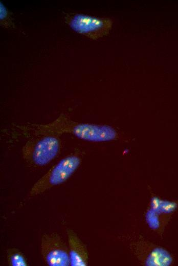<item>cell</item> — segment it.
<instances>
[{
  "mask_svg": "<svg viewBox=\"0 0 178 266\" xmlns=\"http://www.w3.org/2000/svg\"><path fill=\"white\" fill-rule=\"evenodd\" d=\"M37 136H57L69 134L86 141L96 142L100 136L98 125L77 123L61 114L52 122L46 124H31L21 128Z\"/></svg>",
  "mask_w": 178,
  "mask_h": 266,
  "instance_id": "1",
  "label": "cell"
},
{
  "mask_svg": "<svg viewBox=\"0 0 178 266\" xmlns=\"http://www.w3.org/2000/svg\"><path fill=\"white\" fill-rule=\"evenodd\" d=\"M80 163L81 159L77 155L70 154L64 157L34 184L27 197L30 198L40 194L63 183L76 171Z\"/></svg>",
  "mask_w": 178,
  "mask_h": 266,
  "instance_id": "2",
  "label": "cell"
},
{
  "mask_svg": "<svg viewBox=\"0 0 178 266\" xmlns=\"http://www.w3.org/2000/svg\"><path fill=\"white\" fill-rule=\"evenodd\" d=\"M28 140L22 149L24 160L34 167L48 164L58 154L61 143L55 136H40Z\"/></svg>",
  "mask_w": 178,
  "mask_h": 266,
  "instance_id": "3",
  "label": "cell"
},
{
  "mask_svg": "<svg viewBox=\"0 0 178 266\" xmlns=\"http://www.w3.org/2000/svg\"><path fill=\"white\" fill-rule=\"evenodd\" d=\"M65 23L75 32L96 40L107 35L112 28L113 20L82 13H64Z\"/></svg>",
  "mask_w": 178,
  "mask_h": 266,
  "instance_id": "4",
  "label": "cell"
},
{
  "mask_svg": "<svg viewBox=\"0 0 178 266\" xmlns=\"http://www.w3.org/2000/svg\"><path fill=\"white\" fill-rule=\"evenodd\" d=\"M42 257L50 266H69V247L57 233H45L41 237Z\"/></svg>",
  "mask_w": 178,
  "mask_h": 266,
  "instance_id": "5",
  "label": "cell"
},
{
  "mask_svg": "<svg viewBox=\"0 0 178 266\" xmlns=\"http://www.w3.org/2000/svg\"><path fill=\"white\" fill-rule=\"evenodd\" d=\"M71 266H84L87 264V254L83 245L71 229H66Z\"/></svg>",
  "mask_w": 178,
  "mask_h": 266,
  "instance_id": "6",
  "label": "cell"
},
{
  "mask_svg": "<svg viewBox=\"0 0 178 266\" xmlns=\"http://www.w3.org/2000/svg\"><path fill=\"white\" fill-rule=\"evenodd\" d=\"M172 257L164 249L157 248L154 249L148 256L146 264L153 266H168L172 262Z\"/></svg>",
  "mask_w": 178,
  "mask_h": 266,
  "instance_id": "7",
  "label": "cell"
},
{
  "mask_svg": "<svg viewBox=\"0 0 178 266\" xmlns=\"http://www.w3.org/2000/svg\"><path fill=\"white\" fill-rule=\"evenodd\" d=\"M7 259L10 266H27V259L19 249L16 248L8 249L6 252Z\"/></svg>",
  "mask_w": 178,
  "mask_h": 266,
  "instance_id": "8",
  "label": "cell"
},
{
  "mask_svg": "<svg viewBox=\"0 0 178 266\" xmlns=\"http://www.w3.org/2000/svg\"><path fill=\"white\" fill-rule=\"evenodd\" d=\"M0 24L1 26L5 28L15 27L11 12L2 2L0 3Z\"/></svg>",
  "mask_w": 178,
  "mask_h": 266,
  "instance_id": "9",
  "label": "cell"
},
{
  "mask_svg": "<svg viewBox=\"0 0 178 266\" xmlns=\"http://www.w3.org/2000/svg\"><path fill=\"white\" fill-rule=\"evenodd\" d=\"M176 204L174 202L162 201L160 208V212L171 213L176 209Z\"/></svg>",
  "mask_w": 178,
  "mask_h": 266,
  "instance_id": "10",
  "label": "cell"
},
{
  "mask_svg": "<svg viewBox=\"0 0 178 266\" xmlns=\"http://www.w3.org/2000/svg\"><path fill=\"white\" fill-rule=\"evenodd\" d=\"M162 200L158 198H153L152 199V211L156 212H160V208L162 203Z\"/></svg>",
  "mask_w": 178,
  "mask_h": 266,
  "instance_id": "11",
  "label": "cell"
}]
</instances>
